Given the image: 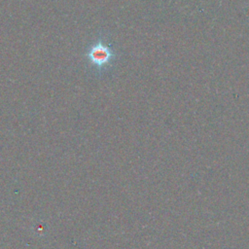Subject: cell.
<instances>
[{
    "instance_id": "obj_1",
    "label": "cell",
    "mask_w": 249,
    "mask_h": 249,
    "mask_svg": "<svg viewBox=\"0 0 249 249\" xmlns=\"http://www.w3.org/2000/svg\"><path fill=\"white\" fill-rule=\"evenodd\" d=\"M89 63L96 68H103L110 64L114 57V53L110 47L102 40L92 44L87 53Z\"/></svg>"
}]
</instances>
